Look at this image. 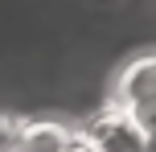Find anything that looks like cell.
I'll list each match as a JSON object with an SVG mask.
<instances>
[{
	"instance_id": "3957f363",
	"label": "cell",
	"mask_w": 156,
	"mask_h": 152,
	"mask_svg": "<svg viewBox=\"0 0 156 152\" xmlns=\"http://www.w3.org/2000/svg\"><path fill=\"white\" fill-rule=\"evenodd\" d=\"M78 144V132L62 119H21L12 136V152H66Z\"/></svg>"
},
{
	"instance_id": "277c9868",
	"label": "cell",
	"mask_w": 156,
	"mask_h": 152,
	"mask_svg": "<svg viewBox=\"0 0 156 152\" xmlns=\"http://www.w3.org/2000/svg\"><path fill=\"white\" fill-rule=\"evenodd\" d=\"M16 123H21V115H8V111H0V152H12Z\"/></svg>"
},
{
	"instance_id": "6da1fadb",
	"label": "cell",
	"mask_w": 156,
	"mask_h": 152,
	"mask_svg": "<svg viewBox=\"0 0 156 152\" xmlns=\"http://www.w3.org/2000/svg\"><path fill=\"white\" fill-rule=\"evenodd\" d=\"M111 107L136 119L144 132H156V54H140L115 74Z\"/></svg>"
},
{
	"instance_id": "7a4b0ae2",
	"label": "cell",
	"mask_w": 156,
	"mask_h": 152,
	"mask_svg": "<svg viewBox=\"0 0 156 152\" xmlns=\"http://www.w3.org/2000/svg\"><path fill=\"white\" fill-rule=\"evenodd\" d=\"M78 136L90 152H144V144H148V132L136 119H127L123 111H115L111 103L99 115H90Z\"/></svg>"
},
{
	"instance_id": "5b68a950",
	"label": "cell",
	"mask_w": 156,
	"mask_h": 152,
	"mask_svg": "<svg viewBox=\"0 0 156 152\" xmlns=\"http://www.w3.org/2000/svg\"><path fill=\"white\" fill-rule=\"evenodd\" d=\"M144 152H156V132H148V144H144Z\"/></svg>"
}]
</instances>
